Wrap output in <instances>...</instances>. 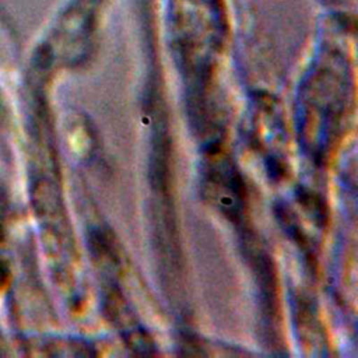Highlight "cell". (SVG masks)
Returning <instances> with one entry per match:
<instances>
[{
    "instance_id": "obj_1",
    "label": "cell",
    "mask_w": 358,
    "mask_h": 358,
    "mask_svg": "<svg viewBox=\"0 0 358 358\" xmlns=\"http://www.w3.org/2000/svg\"><path fill=\"white\" fill-rule=\"evenodd\" d=\"M201 192L207 203L232 224L243 225L246 186L234 164L221 147V140L211 141L204 154Z\"/></svg>"
},
{
    "instance_id": "obj_2",
    "label": "cell",
    "mask_w": 358,
    "mask_h": 358,
    "mask_svg": "<svg viewBox=\"0 0 358 358\" xmlns=\"http://www.w3.org/2000/svg\"><path fill=\"white\" fill-rule=\"evenodd\" d=\"M242 248L245 256L255 273L256 282L260 292V309L267 327V337L273 336L278 323V288H277V275L274 270L273 260L266 252L263 245L253 229L241 227Z\"/></svg>"
},
{
    "instance_id": "obj_3",
    "label": "cell",
    "mask_w": 358,
    "mask_h": 358,
    "mask_svg": "<svg viewBox=\"0 0 358 358\" xmlns=\"http://www.w3.org/2000/svg\"><path fill=\"white\" fill-rule=\"evenodd\" d=\"M102 306L110 324L119 331L127 348L140 355L155 352V344L143 324L134 315L133 308L126 301L120 289L112 282L103 288Z\"/></svg>"
},
{
    "instance_id": "obj_4",
    "label": "cell",
    "mask_w": 358,
    "mask_h": 358,
    "mask_svg": "<svg viewBox=\"0 0 358 358\" xmlns=\"http://www.w3.org/2000/svg\"><path fill=\"white\" fill-rule=\"evenodd\" d=\"M32 348H36L41 355L57 357H90L96 355L94 347L81 338H43L34 341Z\"/></svg>"
}]
</instances>
